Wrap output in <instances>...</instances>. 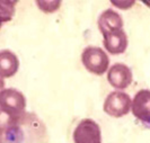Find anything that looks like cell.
I'll return each mask as SVG.
<instances>
[{
    "label": "cell",
    "mask_w": 150,
    "mask_h": 143,
    "mask_svg": "<svg viewBox=\"0 0 150 143\" xmlns=\"http://www.w3.org/2000/svg\"><path fill=\"white\" fill-rule=\"evenodd\" d=\"M81 62L85 69L96 75H103L108 71L110 59L107 53L98 46H87L81 53Z\"/></svg>",
    "instance_id": "6da1fadb"
},
{
    "label": "cell",
    "mask_w": 150,
    "mask_h": 143,
    "mask_svg": "<svg viewBox=\"0 0 150 143\" xmlns=\"http://www.w3.org/2000/svg\"><path fill=\"white\" fill-rule=\"evenodd\" d=\"M26 98L24 94L14 88H6L0 92V109L11 117L21 118L25 114Z\"/></svg>",
    "instance_id": "7a4b0ae2"
},
{
    "label": "cell",
    "mask_w": 150,
    "mask_h": 143,
    "mask_svg": "<svg viewBox=\"0 0 150 143\" xmlns=\"http://www.w3.org/2000/svg\"><path fill=\"white\" fill-rule=\"evenodd\" d=\"M132 99L127 92L122 90L112 91L107 95L104 100L103 111L108 116L120 118L125 116L131 111Z\"/></svg>",
    "instance_id": "3957f363"
},
{
    "label": "cell",
    "mask_w": 150,
    "mask_h": 143,
    "mask_svg": "<svg viewBox=\"0 0 150 143\" xmlns=\"http://www.w3.org/2000/svg\"><path fill=\"white\" fill-rule=\"evenodd\" d=\"M72 139L75 143H102L100 128L94 120L83 118L76 126Z\"/></svg>",
    "instance_id": "277c9868"
},
{
    "label": "cell",
    "mask_w": 150,
    "mask_h": 143,
    "mask_svg": "<svg viewBox=\"0 0 150 143\" xmlns=\"http://www.w3.org/2000/svg\"><path fill=\"white\" fill-rule=\"evenodd\" d=\"M107 80L115 89H125L133 81V75L127 64L115 63L107 71Z\"/></svg>",
    "instance_id": "5b68a950"
},
{
    "label": "cell",
    "mask_w": 150,
    "mask_h": 143,
    "mask_svg": "<svg viewBox=\"0 0 150 143\" xmlns=\"http://www.w3.org/2000/svg\"><path fill=\"white\" fill-rule=\"evenodd\" d=\"M132 114L137 120L150 124V90L141 89L134 95L131 106Z\"/></svg>",
    "instance_id": "8992f818"
},
{
    "label": "cell",
    "mask_w": 150,
    "mask_h": 143,
    "mask_svg": "<svg viewBox=\"0 0 150 143\" xmlns=\"http://www.w3.org/2000/svg\"><path fill=\"white\" fill-rule=\"evenodd\" d=\"M103 44L108 53L119 55L125 52L128 47V36L123 30H113L103 35Z\"/></svg>",
    "instance_id": "52a82bcc"
},
{
    "label": "cell",
    "mask_w": 150,
    "mask_h": 143,
    "mask_svg": "<svg viewBox=\"0 0 150 143\" xmlns=\"http://www.w3.org/2000/svg\"><path fill=\"white\" fill-rule=\"evenodd\" d=\"M97 25L98 30L104 35L113 30H123V19L120 14H117L115 10L106 9L98 17Z\"/></svg>",
    "instance_id": "ba28073f"
},
{
    "label": "cell",
    "mask_w": 150,
    "mask_h": 143,
    "mask_svg": "<svg viewBox=\"0 0 150 143\" xmlns=\"http://www.w3.org/2000/svg\"><path fill=\"white\" fill-rule=\"evenodd\" d=\"M19 68L18 56L10 50L0 51V78H10L15 75Z\"/></svg>",
    "instance_id": "9c48e42d"
},
{
    "label": "cell",
    "mask_w": 150,
    "mask_h": 143,
    "mask_svg": "<svg viewBox=\"0 0 150 143\" xmlns=\"http://www.w3.org/2000/svg\"><path fill=\"white\" fill-rule=\"evenodd\" d=\"M16 1L14 0H0V25L10 22L15 15Z\"/></svg>",
    "instance_id": "30bf717a"
},
{
    "label": "cell",
    "mask_w": 150,
    "mask_h": 143,
    "mask_svg": "<svg viewBox=\"0 0 150 143\" xmlns=\"http://www.w3.org/2000/svg\"><path fill=\"white\" fill-rule=\"evenodd\" d=\"M21 118L11 117L10 115H8L7 113H5L4 111L0 109V134H5L8 130L11 128L13 125H15Z\"/></svg>",
    "instance_id": "8fae6325"
},
{
    "label": "cell",
    "mask_w": 150,
    "mask_h": 143,
    "mask_svg": "<svg viewBox=\"0 0 150 143\" xmlns=\"http://www.w3.org/2000/svg\"><path fill=\"white\" fill-rule=\"evenodd\" d=\"M36 5L40 8V10L44 11L46 14H52L61 7V1L60 0H52V1L43 0V1H36Z\"/></svg>",
    "instance_id": "7c38bea8"
},
{
    "label": "cell",
    "mask_w": 150,
    "mask_h": 143,
    "mask_svg": "<svg viewBox=\"0 0 150 143\" xmlns=\"http://www.w3.org/2000/svg\"><path fill=\"white\" fill-rule=\"evenodd\" d=\"M111 4L116 6L117 8H120V9L127 10V9L131 8L134 5V1H111Z\"/></svg>",
    "instance_id": "4fadbf2b"
},
{
    "label": "cell",
    "mask_w": 150,
    "mask_h": 143,
    "mask_svg": "<svg viewBox=\"0 0 150 143\" xmlns=\"http://www.w3.org/2000/svg\"><path fill=\"white\" fill-rule=\"evenodd\" d=\"M5 89V80L2 78H0V92Z\"/></svg>",
    "instance_id": "5bb4252c"
},
{
    "label": "cell",
    "mask_w": 150,
    "mask_h": 143,
    "mask_svg": "<svg viewBox=\"0 0 150 143\" xmlns=\"http://www.w3.org/2000/svg\"><path fill=\"white\" fill-rule=\"evenodd\" d=\"M143 4H146L147 6H149V7H150V2H149V1H143Z\"/></svg>",
    "instance_id": "9a60e30c"
},
{
    "label": "cell",
    "mask_w": 150,
    "mask_h": 143,
    "mask_svg": "<svg viewBox=\"0 0 150 143\" xmlns=\"http://www.w3.org/2000/svg\"><path fill=\"white\" fill-rule=\"evenodd\" d=\"M0 143H4V141H2V137H1V134H0Z\"/></svg>",
    "instance_id": "2e32d148"
},
{
    "label": "cell",
    "mask_w": 150,
    "mask_h": 143,
    "mask_svg": "<svg viewBox=\"0 0 150 143\" xmlns=\"http://www.w3.org/2000/svg\"><path fill=\"white\" fill-rule=\"evenodd\" d=\"M0 28H1V25H0Z\"/></svg>",
    "instance_id": "e0dca14e"
}]
</instances>
